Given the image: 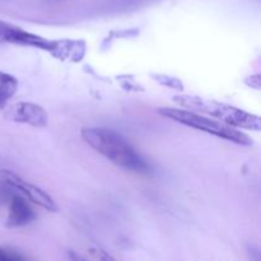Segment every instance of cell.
I'll return each instance as SVG.
<instances>
[{
	"instance_id": "6da1fadb",
	"label": "cell",
	"mask_w": 261,
	"mask_h": 261,
	"mask_svg": "<svg viewBox=\"0 0 261 261\" xmlns=\"http://www.w3.org/2000/svg\"><path fill=\"white\" fill-rule=\"evenodd\" d=\"M82 138L96 152L124 170L147 173L149 166L144 158L116 132L105 127H83Z\"/></svg>"
},
{
	"instance_id": "7a4b0ae2",
	"label": "cell",
	"mask_w": 261,
	"mask_h": 261,
	"mask_svg": "<svg viewBox=\"0 0 261 261\" xmlns=\"http://www.w3.org/2000/svg\"><path fill=\"white\" fill-rule=\"evenodd\" d=\"M173 102L178 106L185 107L189 111L201 112L212 117L219 119L223 124L229 125L236 129H247L260 132L261 120L257 115L250 114L239 107L223 103V102L206 99L198 96H189V94H178L173 97Z\"/></svg>"
},
{
	"instance_id": "3957f363",
	"label": "cell",
	"mask_w": 261,
	"mask_h": 261,
	"mask_svg": "<svg viewBox=\"0 0 261 261\" xmlns=\"http://www.w3.org/2000/svg\"><path fill=\"white\" fill-rule=\"evenodd\" d=\"M158 112L167 119L180 122V124L193 127V129L200 130L206 134L218 137L221 139L241 145H252L251 138L242 133L241 130H237L236 127H232L221 121H216L211 117L201 116L199 112L182 109H172V107H162L158 110Z\"/></svg>"
},
{
	"instance_id": "277c9868",
	"label": "cell",
	"mask_w": 261,
	"mask_h": 261,
	"mask_svg": "<svg viewBox=\"0 0 261 261\" xmlns=\"http://www.w3.org/2000/svg\"><path fill=\"white\" fill-rule=\"evenodd\" d=\"M5 119L35 127H45L48 122L47 112L42 106L32 102H15L5 107Z\"/></svg>"
},
{
	"instance_id": "5b68a950",
	"label": "cell",
	"mask_w": 261,
	"mask_h": 261,
	"mask_svg": "<svg viewBox=\"0 0 261 261\" xmlns=\"http://www.w3.org/2000/svg\"><path fill=\"white\" fill-rule=\"evenodd\" d=\"M0 43H15V45L33 46V47L42 48V50L51 51L54 41L45 40L37 35L27 32L18 25H13L10 23L0 20Z\"/></svg>"
},
{
	"instance_id": "8992f818",
	"label": "cell",
	"mask_w": 261,
	"mask_h": 261,
	"mask_svg": "<svg viewBox=\"0 0 261 261\" xmlns=\"http://www.w3.org/2000/svg\"><path fill=\"white\" fill-rule=\"evenodd\" d=\"M5 177H7V181L13 186V188H15L17 190H19L20 193L24 194L32 203L37 204L41 208L46 209V211L48 212H54V213L59 212V206L56 205L54 199L51 198L47 193H45L42 189L27 182L25 180L18 177L17 175H14V173L7 172L5 173Z\"/></svg>"
},
{
	"instance_id": "52a82bcc",
	"label": "cell",
	"mask_w": 261,
	"mask_h": 261,
	"mask_svg": "<svg viewBox=\"0 0 261 261\" xmlns=\"http://www.w3.org/2000/svg\"><path fill=\"white\" fill-rule=\"evenodd\" d=\"M36 218L33 209L31 208L30 203L24 198L20 196H13L9 206V216L7 219V227L9 228H17L30 224Z\"/></svg>"
},
{
	"instance_id": "ba28073f",
	"label": "cell",
	"mask_w": 261,
	"mask_h": 261,
	"mask_svg": "<svg viewBox=\"0 0 261 261\" xmlns=\"http://www.w3.org/2000/svg\"><path fill=\"white\" fill-rule=\"evenodd\" d=\"M18 89V81L15 76L0 71V106L5 103L10 97L14 96Z\"/></svg>"
},
{
	"instance_id": "9c48e42d",
	"label": "cell",
	"mask_w": 261,
	"mask_h": 261,
	"mask_svg": "<svg viewBox=\"0 0 261 261\" xmlns=\"http://www.w3.org/2000/svg\"><path fill=\"white\" fill-rule=\"evenodd\" d=\"M153 76H154L155 81L160 82L162 86L170 87V88H173V89H182L184 88L182 83H181V82L178 81L177 78H173V76L162 75V74H160V75H153Z\"/></svg>"
},
{
	"instance_id": "30bf717a",
	"label": "cell",
	"mask_w": 261,
	"mask_h": 261,
	"mask_svg": "<svg viewBox=\"0 0 261 261\" xmlns=\"http://www.w3.org/2000/svg\"><path fill=\"white\" fill-rule=\"evenodd\" d=\"M10 260H23V256H20L17 252L12 250L0 247V261H10Z\"/></svg>"
},
{
	"instance_id": "8fae6325",
	"label": "cell",
	"mask_w": 261,
	"mask_h": 261,
	"mask_svg": "<svg viewBox=\"0 0 261 261\" xmlns=\"http://www.w3.org/2000/svg\"><path fill=\"white\" fill-rule=\"evenodd\" d=\"M245 83H246L249 87H251V88L260 89V86H261V76H260V74H255V75L249 76V78H247L246 81H245Z\"/></svg>"
}]
</instances>
